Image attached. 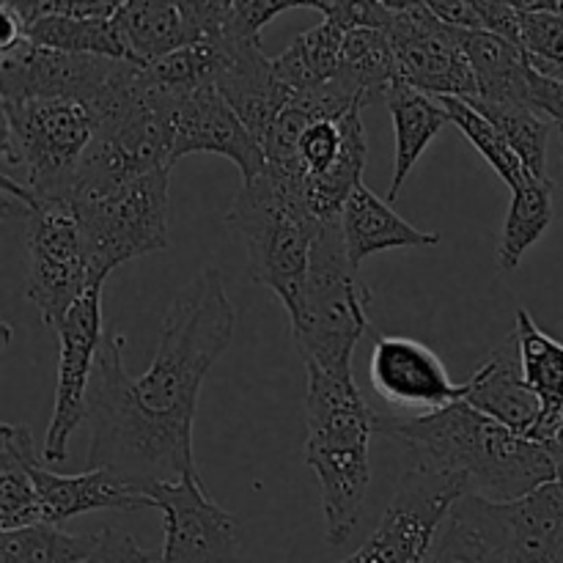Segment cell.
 Masks as SVG:
<instances>
[{
  "label": "cell",
  "mask_w": 563,
  "mask_h": 563,
  "mask_svg": "<svg viewBox=\"0 0 563 563\" xmlns=\"http://www.w3.org/2000/svg\"><path fill=\"white\" fill-rule=\"evenodd\" d=\"M236 308L218 269L207 267L170 300L157 352L141 377L121 361L124 335L104 333L88 390V471H110L146 495L198 476L192 423L209 368L229 350Z\"/></svg>",
  "instance_id": "obj_1"
},
{
  "label": "cell",
  "mask_w": 563,
  "mask_h": 563,
  "mask_svg": "<svg viewBox=\"0 0 563 563\" xmlns=\"http://www.w3.org/2000/svg\"><path fill=\"white\" fill-rule=\"evenodd\" d=\"M374 432L407 445L418 467L460 476L467 495L489 504H515L559 478L548 445L493 421L467 401L423 418L374 412Z\"/></svg>",
  "instance_id": "obj_2"
},
{
  "label": "cell",
  "mask_w": 563,
  "mask_h": 563,
  "mask_svg": "<svg viewBox=\"0 0 563 563\" xmlns=\"http://www.w3.org/2000/svg\"><path fill=\"white\" fill-rule=\"evenodd\" d=\"M306 372V465L317 473L322 489L328 542L341 548L350 542L366 506L374 410L363 399L355 374L341 377L313 366Z\"/></svg>",
  "instance_id": "obj_3"
},
{
  "label": "cell",
  "mask_w": 563,
  "mask_h": 563,
  "mask_svg": "<svg viewBox=\"0 0 563 563\" xmlns=\"http://www.w3.org/2000/svg\"><path fill=\"white\" fill-rule=\"evenodd\" d=\"M229 225L247 253V273L284 302L289 322L300 313L311 247L319 223L297 179L264 168L242 181L229 212Z\"/></svg>",
  "instance_id": "obj_4"
},
{
  "label": "cell",
  "mask_w": 563,
  "mask_h": 563,
  "mask_svg": "<svg viewBox=\"0 0 563 563\" xmlns=\"http://www.w3.org/2000/svg\"><path fill=\"white\" fill-rule=\"evenodd\" d=\"M368 286L346 256L341 220H328L313 240L300 313L289 322L306 366L352 374V355L368 330Z\"/></svg>",
  "instance_id": "obj_5"
},
{
  "label": "cell",
  "mask_w": 563,
  "mask_h": 563,
  "mask_svg": "<svg viewBox=\"0 0 563 563\" xmlns=\"http://www.w3.org/2000/svg\"><path fill=\"white\" fill-rule=\"evenodd\" d=\"M3 214L16 212L25 245V295L36 306L38 317L58 333L71 308L91 289L88 253L82 242L80 220L71 198H36L27 187L0 176Z\"/></svg>",
  "instance_id": "obj_6"
},
{
  "label": "cell",
  "mask_w": 563,
  "mask_h": 563,
  "mask_svg": "<svg viewBox=\"0 0 563 563\" xmlns=\"http://www.w3.org/2000/svg\"><path fill=\"white\" fill-rule=\"evenodd\" d=\"M3 159L22 170V187L36 198H71L77 170L97 137L102 115L86 99L0 102Z\"/></svg>",
  "instance_id": "obj_7"
},
{
  "label": "cell",
  "mask_w": 563,
  "mask_h": 563,
  "mask_svg": "<svg viewBox=\"0 0 563 563\" xmlns=\"http://www.w3.org/2000/svg\"><path fill=\"white\" fill-rule=\"evenodd\" d=\"M170 170H152L108 192L77 198L91 286L132 258L168 251Z\"/></svg>",
  "instance_id": "obj_8"
},
{
  "label": "cell",
  "mask_w": 563,
  "mask_h": 563,
  "mask_svg": "<svg viewBox=\"0 0 563 563\" xmlns=\"http://www.w3.org/2000/svg\"><path fill=\"white\" fill-rule=\"evenodd\" d=\"M383 31L394 47L401 82L438 99L478 97L462 31L438 20L427 0H385Z\"/></svg>",
  "instance_id": "obj_9"
},
{
  "label": "cell",
  "mask_w": 563,
  "mask_h": 563,
  "mask_svg": "<svg viewBox=\"0 0 563 563\" xmlns=\"http://www.w3.org/2000/svg\"><path fill=\"white\" fill-rule=\"evenodd\" d=\"M465 495L460 476L416 465L401 476L377 531L341 563H423L440 526Z\"/></svg>",
  "instance_id": "obj_10"
},
{
  "label": "cell",
  "mask_w": 563,
  "mask_h": 563,
  "mask_svg": "<svg viewBox=\"0 0 563 563\" xmlns=\"http://www.w3.org/2000/svg\"><path fill=\"white\" fill-rule=\"evenodd\" d=\"M60 361L55 379V405L44 438L42 460L47 465H64L69 460V440L86 421L88 390H91L93 366L102 346V286H91L77 300L66 322L58 330Z\"/></svg>",
  "instance_id": "obj_11"
},
{
  "label": "cell",
  "mask_w": 563,
  "mask_h": 563,
  "mask_svg": "<svg viewBox=\"0 0 563 563\" xmlns=\"http://www.w3.org/2000/svg\"><path fill=\"white\" fill-rule=\"evenodd\" d=\"M146 495L165 522L159 563H240V520L209 498L201 476L157 484Z\"/></svg>",
  "instance_id": "obj_12"
},
{
  "label": "cell",
  "mask_w": 563,
  "mask_h": 563,
  "mask_svg": "<svg viewBox=\"0 0 563 563\" xmlns=\"http://www.w3.org/2000/svg\"><path fill=\"white\" fill-rule=\"evenodd\" d=\"M124 60L44 49L22 38L0 53V102L22 99H86L97 104Z\"/></svg>",
  "instance_id": "obj_13"
},
{
  "label": "cell",
  "mask_w": 563,
  "mask_h": 563,
  "mask_svg": "<svg viewBox=\"0 0 563 563\" xmlns=\"http://www.w3.org/2000/svg\"><path fill=\"white\" fill-rule=\"evenodd\" d=\"M368 379L390 407L410 418L434 416L467 399V383H454L438 352L407 335H379Z\"/></svg>",
  "instance_id": "obj_14"
},
{
  "label": "cell",
  "mask_w": 563,
  "mask_h": 563,
  "mask_svg": "<svg viewBox=\"0 0 563 563\" xmlns=\"http://www.w3.org/2000/svg\"><path fill=\"white\" fill-rule=\"evenodd\" d=\"M0 434L11 438L31 471L33 484H36L38 517L44 526H60V522L77 515H88V511H132L154 506L148 495L121 482L110 471H86L80 476H60V473L47 471L42 456L36 454L31 429L22 423H3Z\"/></svg>",
  "instance_id": "obj_15"
},
{
  "label": "cell",
  "mask_w": 563,
  "mask_h": 563,
  "mask_svg": "<svg viewBox=\"0 0 563 563\" xmlns=\"http://www.w3.org/2000/svg\"><path fill=\"white\" fill-rule=\"evenodd\" d=\"M220 154L240 168L242 181H251L267 168V157L240 115L220 97L214 86L176 93L170 108V157Z\"/></svg>",
  "instance_id": "obj_16"
},
{
  "label": "cell",
  "mask_w": 563,
  "mask_h": 563,
  "mask_svg": "<svg viewBox=\"0 0 563 563\" xmlns=\"http://www.w3.org/2000/svg\"><path fill=\"white\" fill-rule=\"evenodd\" d=\"M225 60L218 77V91L231 104L242 124L258 143L267 137L295 93L275 75V58H267L262 38L253 42H223Z\"/></svg>",
  "instance_id": "obj_17"
},
{
  "label": "cell",
  "mask_w": 563,
  "mask_h": 563,
  "mask_svg": "<svg viewBox=\"0 0 563 563\" xmlns=\"http://www.w3.org/2000/svg\"><path fill=\"white\" fill-rule=\"evenodd\" d=\"M467 383V405L476 407L478 412L489 416L493 421L504 423V427L515 429L517 434L531 438V432L539 423V405L537 394L528 388L526 372H522V357L517 335L511 333L504 346L493 352L478 366Z\"/></svg>",
  "instance_id": "obj_18"
},
{
  "label": "cell",
  "mask_w": 563,
  "mask_h": 563,
  "mask_svg": "<svg viewBox=\"0 0 563 563\" xmlns=\"http://www.w3.org/2000/svg\"><path fill=\"white\" fill-rule=\"evenodd\" d=\"M341 234H344L346 256L352 267H361L368 256L396 247H434L440 234L421 231L407 223L388 201L374 196L366 185H357L341 212Z\"/></svg>",
  "instance_id": "obj_19"
},
{
  "label": "cell",
  "mask_w": 563,
  "mask_h": 563,
  "mask_svg": "<svg viewBox=\"0 0 563 563\" xmlns=\"http://www.w3.org/2000/svg\"><path fill=\"white\" fill-rule=\"evenodd\" d=\"M423 563H515L498 504L476 495L456 500Z\"/></svg>",
  "instance_id": "obj_20"
},
{
  "label": "cell",
  "mask_w": 563,
  "mask_h": 563,
  "mask_svg": "<svg viewBox=\"0 0 563 563\" xmlns=\"http://www.w3.org/2000/svg\"><path fill=\"white\" fill-rule=\"evenodd\" d=\"M498 509L511 561L563 563V476Z\"/></svg>",
  "instance_id": "obj_21"
},
{
  "label": "cell",
  "mask_w": 563,
  "mask_h": 563,
  "mask_svg": "<svg viewBox=\"0 0 563 563\" xmlns=\"http://www.w3.org/2000/svg\"><path fill=\"white\" fill-rule=\"evenodd\" d=\"M515 335L520 344L526 383L542 405L531 440L548 445L563 423V344L544 333L526 308H517Z\"/></svg>",
  "instance_id": "obj_22"
},
{
  "label": "cell",
  "mask_w": 563,
  "mask_h": 563,
  "mask_svg": "<svg viewBox=\"0 0 563 563\" xmlns=\"http://www.w3.org/2000/svg\"><path fill=\"white\" fill-rule=\"evenodd\" d=\"M394 119V135H396V157H394V176H390L388 187V203L399 198L401 185L407 181L410 170L427 152L429 143L438 137V132L449 124V113L440 104L438 97L418 91V88L407 86V82H396L385 97Z\"/></svg>",
  "instance_id": "obj_23"
},
{
  "label": "cell",
  "mask_w": 563,
  "mask_h": 563,
  "mask_svg": "<svg viewBox=\"0 0 563 563\" xmlns=\"http://www.w3.org/2000/svg\"><path fill=\"white\" fill-rule=\"evenodd\" d=\"M462 47L476 77L478 97L473 99L531 104L533 66L526 49L487 31H462Z\"/></svg>",
  "instance_id": "obj_24"
},
{
  "label": "cell",
  "mask_w": 563,
  "mask_h": 563,
  "mask_svg": "<svg viewBox=\"0 0 563 563\" xmlns=\"http://www.w3.org/2000/svg\"><path fill=\"white\" fill-rule=\"evenodd\" d=\"M124 58L135 66H152L187 44L179 3L165 0H124L113 16Z\"/></svg>",
  "instance_id": "obj_25"
},
{
  "label": "cell",
  "mask_w": 563,
  "mask_h": 563,
  "mask_svg": "<svg viewBox=\"0 0 563 563\" xmlns=\"http://www.w3.org/2000/svg\"><path fill=\"white\" fill-rule=\"evenodd\" d=\"M333 80L361 108L372 104L374 99L388 97L390 88L399 82V69H396V55L385 31L379 27L346 31Z\"/></svg>",
  "instance_id": "obj_26"
},
{
  "label": "cell",
  "mask_w": 563,
  "mask_h": 563,
  "mask_svg": "<svg viewBox=\"0 0 563 563\" xmlns=\"http://www.w3.org/2000/svg\"><path fill=\"white\" fill-rule=\"evenodd\" d=\"M14 5L25 20V38L36 47L126 60L119 36H115L113 20H75V16L64 14H47V11H38L33 0H22Z\"/></svg>",
  "instance_id": "obj_27"
},
{
  "label": "cell",
  "mask_w": 563,
  "mask_h": 563,
  "mask_svg": "<svg viewBox=\"0 0 563 563\" xmlns=\"http://www.w3.org/2000/svg\"><path fill=\"white\" fill-rule=\"evenodd\" d=\"M344 36V27L333 20H322L317 27L300 33L291 47L275 58V75L295 97L328 86L339 69Z\"/></svg>",
  "instance_id": "obj_28"
},
{
  "label": "cell",
  "mask_w": 563,
  "mask_h": 563,
  "mask_svg": "<svg viewBox=\"0 0 563 563\" xmlns=\"http://www.w3.org/2000/svg\"><path fill=\"white\" fill-rule=\"evenodd\" d=\"M550 223H553V181L531 179L511 192V207L498 245V269L504 273L517 269L528 247L550 229Z\"/></svg>",
  "instance_id": "obj_29"
},
{
  "label": "cell",
  "mask_w": 563,
  "mask_h": 563,
  "mask_svg": "<svg viewBox=\"0 0 563 563\" xmlns=\"http://www.w3.org/2000/svg\"><path fill=\"white\" fill-rule=\"evenodd\" d=\"M482 115H487L500 135L509 141L517 157L526 163L537 179H550L548 176V143L550 132L555 130L553 121L544 119L537 108L520 102H482V99H467Z\"/></svg>",
  "instance_id": "obj_30"
},
{
  "label": "cell",
  "mask_w": 563,
  "mask_h": 563,
  "mask_svg": "<svg viewBox=\"0 0 563 563\" xmlns=\"http://www.w3.org/2000/svg\"><path fill=\"white\" fill-rule=\"evenodd\" d=\"M440 104H443L445 113H449L451 124L460 126L462 135L476 146V152L482 154L489 163V168L509 185L511 192L520 190V187L528 185L531 179H537V176L526 168V163L517 157V152L509 146V141L500 135L498 126H495L487 115L478 113L467 99L440 97Z\"/></svg>",
  "instance_id": "obj_31"
},
{
  "label": "cell",
  "mask_w": 563,
  "mask_h": 563,
  "mask_svg": "<svg viewBox=\"0 0 563 563\" xmlns=\"http://www.w3.org/2000/svg\"><path fill=\"white\" fill-rule=\"evenodd\" d=\"M97 548L93 537L60 531L58 526H27L0 533V563H82Z\"/></svg>",
  "instance_id": "obj_32"
},
{
  "label": "cell",
  "mask_w": 563,
  "mask_h": 563,
  "mask_svg": "<svg viewBox=\"0 0 563 563\" xmlns=\"http://www.w3.org/2000/svg\"><path fill=\"white\" fill-rule=\"evenodd\" d=\"M38 498L31 471L11 438L0 434V531L38 526Z\"/></svg>",
  "instance_id": "obj_33"
},
{
  "label": "cell",
  "mask_w": 563,
  "mask_h": 563,
  "mask_svg": "<svg viewBox=\"0 0 563 563\" xmlns=\"http://www.w3.org/2000/svg\"><path fill=\"white\" fill-rule=\"evenodd\" d=\"M306 3H286V0H225L223 38L220 42H253L262 38V27L284 11L300 9Z\"/></svg>",
  "instance_id": "obj_34"
},
{
  "label": "cell",
  "mask_w": 563,
  "mask_h": 563,
  "mask_svg": "<svg viewBox=\"0 0 563 563\" xmlns=\"http://www.w3.org/2000/svg\"><path fill=\"white\" fill-rule=\"evenodd\" d=\"M82 563H159V555L143 550L130 533L119 528H102L97 533V548Z\"/></svg>",
  "instance_id": "obj_35"
},
{
  "label": "cell",
  "mask_w": 563,
  "mask_h": 563,
  "mask_svg": "<svg viewBox=\"0 0 563 563\" xmlns=\"http://www.w3.org/2000/svg\"><path fill=\"white\" fill-rule=\"evenodd\" d=\"M473 3L482 16L484 31L520 47V9L515 5V0L511 3H506V0H473Z\"/></svg>",
  "instance_id": "obj_36"
},
{
  "label": "cell",
  "mask_w": 563,
  "mask_h": 563,
  "mask_svg": "<svg viewBox=\"0 0 563 563\" xmlns=\"http://www.w3.org/2000/svg\"><path fill=\"white\" fill-rule=\"evenodd\" d=\"M531 104L544 115V119L553 121L555 130L561 132V146H563V82L542 77L537 69H533Z\"/></svg>",
  "instance_id": "obj_37"
},
{
  "label": "cell",
  "mask_w": 563,
  "mask_h": 563,
  "mask_svg": "<svg viewBox=\"0 0 563 563\" xmlns=\"http://www.w3.org/2000/svg\"><path fill=\"white\" fill-rule=\"evenodd\" d=\"M427 3L445 25L460 27V31H484L473 0H427Z\"/></svg>",
  "instance_id": "obj_38"
},
{
  "label": "cell",
  "mask_w": 563,
  "mask_h": 563,
  "mask_svg": "<svg viewBox=\"0 0 563 563\" xmlns=\"http://www.w3.org/2000/svg\"><path fill=\"white\" fill-rule=\"evenodd\" d=\"M25 38V20L16 11L14 0H3L0 3V53L16 47Z\"/></svg>",
  "instance_id": "obj_39"
},
{
  "label": "cell",
  "mask_w": 563,
  "mask_h": 563,
  "mask_svg": "<svg viewBox=\"0 0 563 563\" xmlns=\"http://www.w3.org/2000/svg\"><path fill=\"white\" fill-rule=\"evenodd\" d=\"M548 451L550 456H553L555 467H559V476H563V423L559 432H555V438L548 443Z\"/></svg>",
  "instance_id": "obj_40"
},
{
  "label": "cell",
  "mask_w": 563,
  "mask_h": 563,
  "mask_svg": "<svg viewBox=\"0 0 563 563\" xmlns=\"http://www.w3.org/2000/svg\"><path fill=\"white\" fill-rule=\"evenodd\" d=\"M542 77H544V75H542ZM550 80H561V82H563V69L553 71V75H550Z\"/></svg>",
  "instance_id": "obj_41"
}]
</instances>
